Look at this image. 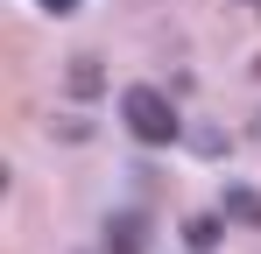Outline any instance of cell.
<instances>
[{"label": "cell", "mask_w": 261, "mask_h": 254, "mask_svg": "<svg viewBox=\"0 0 261 254\" xmlns=\"http://www.w3.org/2000/svg\"><path fill=\"white\" fill-rule=\"evenodd\" d=\"M120 120H127V134L148 141V148H170L176 134H184L170 92H155V85H127V92H120Z\"/></svg>", "instance_id": "1"}, {"label": "cell", "mask_w": 261, "mask_h": 254, "mask_svg": "<svg viewBox=\"0 0 261 254\" xmlns=\"http://www.w3.org/2000/svg\"><path fill=\"white\" fill-rule=\"evenodd\" d=\"M226 226H233L226 212H219V219H212V212H198V219H184V247H191V254H212L219 240H226Z\"/></svg>", "instance_id": "3"}, {"label": "cell", "mask_w": 261, "mask_h": 254, "mask_svg": "<svg viewBox=\"0 0 261 254\" xmlns=\"http://www.w3.org/2000/svg\"><path fill=\"white\" fill-rule=\"evenodd\" d=\"M71 92H99V64H92V57L71 64Z\"/></svg>", "instance_id": "5"}, {"label": "cell", "mask_w": 261, "mask_h": 254, "mask_svg": "<svg viewBox=\"0 0 261 254\" xmlns=\"http://www.w3.org/2000/svg\"><path fill=\"white\" fill-rule=\"evenodd\" d=\"M226 219H233V226H261V191H247V184H226Z\"/></svg>", "instance_id": "4"}, {"label": "cell", "mask_w": 261, "mask_h": 254, "mask_svg": "<svg viewBox=\"0 0 261 254\" xmlns=\"http://www.w3.org/2000/svg\"><path fill=\"white\" fill-rule=\"evenodd\" d=\"M106 254H148V219L141 212H113L106 219Z\"/></svg>", "instance_id": "2"}, {"label": "cell", "mask_w": 261, "mask_h": 254, "mask_svg": "<svg viewBox=\"0 0 261 254\" xmlns=\"http://www.w3.org/2000/svg\"><path fill=\"white\" fill-rule=\"evenodd\" d=\"M43 14H78V0H43Z\"/></svg>", "instance_id": "6"}]
</instances>
